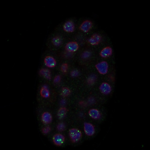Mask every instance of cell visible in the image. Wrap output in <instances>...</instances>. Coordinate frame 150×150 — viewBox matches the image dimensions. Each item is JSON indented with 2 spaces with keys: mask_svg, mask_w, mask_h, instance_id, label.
Segmentation results:
<instances>
[{
  "mask_svg": "<svg viewBox=\"0 0 150 150\" xmlns=\"http://www.w3.org/2000/svg\"><path fill=\"white\" fill-rule=\"evenodd\" d=\"M96 78L93 75L90 76L88 80V84L90 85H92L94 84L96 80Z\"/></svg>",
  "mask_w": 150,
  "mask_h": 150,
  "instance_id": "obj_20",
  "label": "cell"
},
{
  "mask_svg": "<svg viewBox=\"0 0 150 150\" xmlns=\"http://www.w3.org/2000/svg\"><path fill=\"white\" fill-rule=\"evenodd\" d=\"M52 42L54 45L58 47L61 45L62 40L60 37L58 36H56L52 39Z\"/></svg>",
  "mask_w": 150,
  "mask_h": 150,
  "instance_id": "obj_17",
  "label": "cell"
},
{
  "mask_svg": "<svg viewBox=\"0 0 150 150\" xmlns=\"http://www.w3.org/2000/svg\"><path fill=\"white\" fill-rule=\"evenodd\" d=\"M89 115L92 118L95 120L99 119L101 117L100 112L97 109L93 108L90 109L88 112Z\"/></svg>",
  "mask_w": 150,
  "mask_h": 150,
  "instance_id": "obj_11",
  "label": "cell"
},
{
  "mask_svg": "<svg viewBox=\"0 0 150 150\" xmlns=\"http://www.w3.org/2000/svg\"><path fill=\"white\" fill-rule=\"evenodd\" d=\"M51 131V128L49 126H47L43 128L42 131L44 134L47 135L50 133Z\"/></svg>",
  "mask_w": 150,
  "mask_h": 150,
  "instance_id": "obj_21",
  "label": "cell"
},
{
  "mask_svg": "<svg viewBox=\"0 0 150 150\" xmlns=\"http://www.w3.org/2000/svg\"><path fill=\"white\" fill-rule=\"evenodd\" d=\"M64 30L68 33L73 32L75 30V26L74 22L71 21L66 22L63 26Z\"/></svg>",
  "mask_w": 150,
  "mask_h": 150,
  "instance_id": "obj_10",
  "label": "cell"
},
{
  "mask_svg": "<svg viewBox=\"0 0 150 150\" xmlns=\"http://www.w3.org/2000/svg\"><path fill=\"white\" fill-rule=\"evenodd\" d=\"M92 23L90 21L86 20L82 23L79 28L84 32L88 33L92 28Z\"/></svg>",
  "mask_w": 150,
  "mask_h": 150,
  "instance_id": "obj_5",
  "label": "cell"
},
{
  "mask_svg": "<svg viewBox=\"0 0 150 150\" xmlns=\"http://www.w3.org/2000/svg\"><path fill=\"white\" fill-rule=\"evenodd\" d=\"M95 67L101 74L104 75L108 72V64L105 61H103L97 63Z\"/></svg>",
  "mask_w": 150,
  "mask_h": 150,
  "instance_id": "obj_2",
  "label": "cell"
},
{
  "mask_svg": "<svg viewBox=\"0 0 150 150\" xmlns=\"http://www.w3.org/2000/svg\"><path fill=\"white\" fill-rule=\"evenodd\" d=\"M69 135L71 141L74 143L79 142L82 137L81 131L76 128L70 129L69 131Z\"/></svg>",
  "mask_w": 150,
  "mask_h": 150,
  "instance_id": "obj_1",
  "label": "cell"
},
{
  "mask_svg": "<svg viewBox=\"0 0 150 150\" xmlns=\"http://www.w3.org/2000/svg\"><path fill=\"white\" fill-rule=\"evenodd\" d=\"M84 129L86 135L89 136L93 135L95 132L94 126L89 123L86 122L84 124Z\"/></svg>",
  "mask_w": 150,
  "mask_h": 150,
  "instance_id": "obj_3",
  "label": "cell"
},
{
  "mask_svg": "<svg viewBox=\"0 0 150 150\" xmlns=\"http://www.w3.org/2000/svg\"><path fill=\"white\" fill-rule=\"evenodd\" d=\"M79 72L77 70H73L70 73L71 76L72 77H76L79 75Z\"/></svg>",
  "mask_w": 150,
  "mask_h": 150,
  "instance_id": "obj_25",
  "label": "cell"
},
{
  "mask_svg": "<svg viewBox=\"0 0 150 150\" xmlns=\"http://www.w3.org/2000/svg\"><path fill=\"white\" fill-rule=\"evenodd\" d=\"M44 61L46 66L49 67H53L56 66V60L51 56H48L46 57Z\"/></svg>",
  "mask_w": 150,
  "mask_h": 150,
  "instance_id": "obj_12",
  "label": "cell"
},
{
  "mask_svg": "<svg viewBox=\"0 0 150 150\" xmlns=\"http://www.w3.org/2000/svg\"><path fill=\"white\" fill-rule=\"evenodd\" d=\"M91 53L89 51H85L82 54V57L83 58L87 59L89 58L91 56Z\"/></svg>",
  "mask_w": 150,
  "mask_h": 150,
  "instance_id": "obj_23",
  "label": "cell"
},
{
  "mask_svg": "<svg viewBox=\"0 0 150 150\" xmlns=\"http://www.w3.org/2000/svg\"><path fill=\"white\" fill-rule=\"evenodd\" d=\"M101 39L100 35L97 33L93 34L88 40V42L90 44L93 46L99 44Z\"/></svg>",
  "mask_w": 150,
  "mask_h": 150,
  "instance_id": "obj_6",
  "label": "cell"
},
{
  "mask_svg": "<svg viewBox=\"0 0 150 150\" xmlns=\"http://www.w3.org/2000/svg\"><path fill=\"white\" fill-rule=\"evenodd\" d=\"M41 76L47 79L50 80L51 78V72L49 70L46 68L42 69L40 71Z\"/></svg>",
  "mask_w": 150,
  "mask_h": 150,
  "instance_id": "obj_14",
  "label": "cell"
},
{
  "mask_svg": "<svg viewBox=\"0 0 150 150\" xmlns=\"http://www.w3.org/2000/svg\"><path fill=\"white\" fill-rule=\"evenodd\" d=\"M99 89L101 93L105 95L109 94L112 90L110 85L106 83H102L100 85Z\"/></svg>",
  "mask_w": 150,
  "mask_h": 150,
  "instance_id": "obj_8",
  "label": "cell"
},
{
  "mask_svg": "<svg viewBox=\"0 0 150 150\" xmlns=\"http://www.w3.org/2000/svg\"><path fill=\"white\" fill-rule=\"evenodd\" d=\"M79 45L76 42H71L68 43L65 47V50L69 52H73L78 49Z\"/></svg>",
  "mask_w": 150,
  "mask_h": 150,
  "instance_id": "obj_7",
  "label": "cell"
},
{
  "mask_svg": "<svg viewBox=\"0 0 150 150\" xmlns=\"http://www.w3.org/2000/svg\"><path fill=\"white\" fill-rule=\"evenodd\" d=\"M112 53V49L110 47L104 48L100 52V56L103 58H106L110 56Z\"/></svg>",
  "mask_w": 150,
  "mask_h": 150,
  "instance_id": "obj_13",
  "label": "cell"
},
{
  "mask_svg": "<svg viewBox=\"0 0 150 150\" xmlns=\"http://www.w3.org/2000/svg\"><path fill=\"white\" fill-rule=\"evenodd\" d=\"M61 80V78L60 76V75H58L54 78L53 82L55 84H58L60 82Z\"/></svg>",
  "mask_w": 150,
  "mask_h": 150,
  "instance_id": "obj_24",
  "label": "cell"
},
{
  "mask_svg": "<svg viewBox=\"0 0 150 150\" xmlns=\"http://www.w3.org/2000/svg\"><path fill=\"white\" fill-rule=\"evenodd\" d=\"M67 110L65 107L60 108L57 112V116L60 119H63L66 116L67 113Z\"/></svg>",
  "mask_w": 150,
  "mask_h": 150,
  "instance_id": "obj_15",
  "label": "cell"
},
{
  "mask_svg": "<svg viewBox=\"0 0 150 150\" xmlns=\"http://www.w3.org/2000/svg\"><path fill=\"white\" fill-rule=\"evenodd\" d=\"M65 129V125L64 123L63 122L59 123L57 126V130L60 132H62L64 131Z\"/></svg>",
  "mask_w": 150,
  "mask_h": 150,
  "instance_id": "obj_19",
  "label": "cell"
},
{
  "mask_svg": "<svg viewBox=\"0 0 150 150\" xmlns=\"http://www.w3.org/2000/svg\"><path fill=\"white\" fill-rule=\"evenodd\" d=\"M71 92V90L69 88L64 87L62 89L61 94L63 97H66L70 95Z\"/></svg>",
  "mask_w": 150,
  "mask_h": 150,
  "instance_id": "obj_18",
  "label": "cell"
},
{
  "mask_svg": "<svg viewBox=\"0 0 150 150\" xmlns=\"http://www.w3.org/2000/svg\"><path fill=\"white\" fill-rule=\"evenodd\" d=\"M68 69V65L67 63H63L61 66V69L64 73L67 72Z\"/></svg>",
  "mask_w": 150,
  "mask_h": 150,
  "instance_id": "obj_22",
  "label": "cell"
},
{
  "mask_svg": "<svg viewBox=\"0 0 150 150\" xmlns=\"http://www.w3.org/2000/svg\"><path fill=\"white\" fill-rule=\"evenodd\" d=\"M65 140L64 136L63 135L58 133L55 135L53 138V141L54 144L58 146H61L64 143Z\"/></svg>",
  "mask_w": 150,
  "mask_h": 150,
  "instance_id": "obj_4",
  "label": "cell"
},
{
  "mask_svg": "<svg viewBox=\"0 0 150 150\" xmlns=\"http://www.w3.org/2000/svg\"><path fill=\"white\" fill-rule=\"evenodd\" d=\"M41 96L44 98H48L50 96V92L47 88L46 86L42 87L40 92Z\"/></svg>",
  "mask_w": 150,
  "mask_h": 150,
  "instance_id": "obj_16",
  "label": "cell"
},
{
  "mask_svg": "<svg viewBox=\"0 0 150 150\" xmlns=\"http://www.w3.org/2000/svg\"><path fill=\"white\" fill-rule=\"evenodd\" d=\"M42 122L45 124H51L52 120V117L49 112H45L43 113L41 117Z\"/></svg>",
  "mask_w": 150,
  "mask_h": 150,
  "instance_id": "obj_9",
  "label": "cell"
}]
</instances>
